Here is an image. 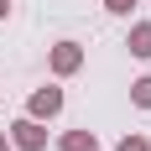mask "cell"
Instances as JSON below:
<instances>
[{
  "instance_id": "1",
  "label": "cell",
  "mask_w": 151,
  "mask_h": 151,
  "mask_svg": "<svg viewBox=\"0 0 151 151\" xmlns=\"http://www.w3.org/2000/svg\"><path fill=\"white\" fill-rule=\"evenodd\" d=\"M11 146H21V151H42V146H47L42 120H31V115H26V120H16V125H11Z\"/></svg>"
},
{
  "instance_id": "2",
  "label": "cell",
  "mask_w": 151,
  "mask_h": 151,
  "mask_svg": "<svg viewBox=\"0 0 151 151\" xmlns=\"http://www.w3.org/2000/svg\"><path fill=\"white\" fill-rule=\"evenodd\" d=\"M58 109H63V89H52V83H47V89H37V94H31L26 115H31V120H52Z\"/></svg>"
},
{
  "instance_id": "3",
  "label": "cell",
  "mask_w": 151,
  "mask_h": 151,
  "mask_svg": "<svg viewBox=\"0 0 151 151\" xmlns=\"http://www.w3.org/2000/svg\"><path fill=\"white\" fill-rule=\"evenodd\" d=\"M83 68V47L78 42H58L52 47V73H78Z\"/></svg>"
},
{
  "instance_id": "4",
  "label": "cell",
  "mask_w": 151,
  "mask_h": 151,
  "mask_svg": "<svg viewBox=\"0 0 151 151\" xmlns=\"http://www.w3.org/2000/svg\"><path fill=\"white\" fill-rule=\"evenodd\" d=\"M58 151H99V141H94V130H68L58 141Z\"/></svg>"
},
{
  "instance_id": "5",
  "label": "cell",
  "mask_w": 151,
  "mask_h": 151,
  "mask_svg": "<svg viewBox=\"0 0 151 151\" xmlns=\"http://www.w3.org/2000/svg\"><path fill=\"white\" fill-rule=\"evenodd\" d=\"M130 52H136V58H151V21H141V26L130 31Z\"/></svg>"
},
{
  "instance_id": "6",
  "label": "cell",
  "mask_w": 151,
  "mask_h": 151,
  "mask_svg": "<svg viewBox=\"0 0 151 151\" xmlns=\"http://www.w3.org/2000/svg\"><path fill=\"white\" fill-rule=\"evenodd\" d=\"M130 99H136L141 109H151V78H136V83H130Z\"/></svg>"
},
{
  "instance_id": "7",
  "label": "cell",
  "mask_w": 151,
  "mask_h": 151,
  "mask_svg": "<svg viewBox=\"0 0 151 151\" xmlns=\"http://www.w3.org/2000/svg\"><path fill=\"white\" fill-rule=\"evenodd\" d=\"M120 151H151V146H146V136H125V141H120Z\"/></svg>"
},
{
  "instance_id": "8",
  "label": "cell",
  "mask_w": 151,
  "mask_h": 151,
  "mask_svg": "<svg viewBox=\"0 0 151 151\" xmlns=\"http://www.w3.org/2000/svg\"><path fill=\"white\" fill-rule=\"evenodd\" d=\"M130 5L136 0H104V11H115V16H130Z\"/></svg>"
},
{
  "instance_id": "9",
  "label": "cell",
  "mask_w": 151,
  "mask_h": 151,
  "mask_svg": "<svg viewBox=\"0 0 151 151\" xmlns=\"http://www.w3.org/2000/svg\"><path fill=\"white\" fill-rule=\"evenodd\" d=\"M0 151H11V136H5V130H0Z\"/></svg>"
},
{
  "instance_id": "10",
  "label": "cell",
  "mask_w": 151,
  "mask_h": 151,
  "mask_svg": "<svg viewBox=\"0 0 151 151\" xmlns=\"http://www.w3.org/2000/svg\"><path fill=\"white\" fill-rule=\"evenodd\" d=\"M5 11H11V0H0V16H5Z\"/></svg>"
}]
</instances>
